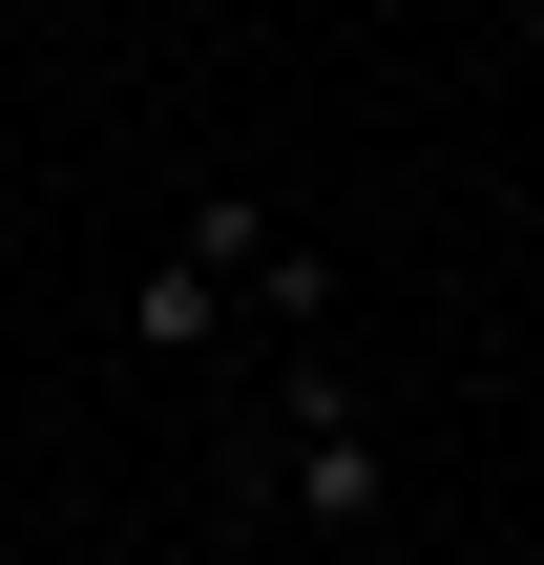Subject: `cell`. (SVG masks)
<instances>
[{
  "label": "cell",
  "mask_w": 544,
  "mask_h": 565,
  "mask_svg": "<svg viewBox=\"0 0 544 565\" xmlns=\"http://www.w3.org/2000/svg\"><path fill=\"white\" fill-rule=\"evenodd\" d=\"M252 482L294 503V545H377V503H398V440L356 419V377L294 335L273 356V419H252Z\"/></svg>",
  "instance_id": "1"
},
{
  "label": "cell",
  "mask_w": 544,
  "mask_h": 565,
  "mask_svg": "<svg viewBox=\"0 0 544 565\" xmlns=\"http://www.w3.org/2000/svg\"><path fill=\"white\" fill-rule=\"evenodd\" d=\"M314 565H398V545H314Z\"/></svg>",
  "instance_id": "2"
}]
</instances>
